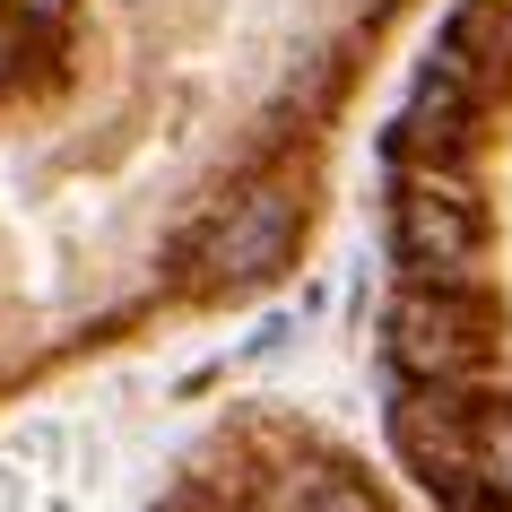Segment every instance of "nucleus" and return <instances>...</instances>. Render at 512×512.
Listing matches in <instances>:
<instances>
[{"label": "nucleus", "mask_w": 512, "mask_h": 512, "mask_svg": "<svg viewBox=\"0 0 512 512\" xmlns=\"http://www.w3.org/2000/svg\"><path fill=\"white\" fill-rule=\"evenodd\" d=\"M391 252L417 287H469L486 261V209L452 165H408L391 183Z\"/></svg>", "instance_id": "1"}, {"label": "nucleus", "mask_w": 512, "mask_h": 512, "mask_svg": "<svg viewBox=\"0 0 512 512\" xmlns=\"http://www.w3.org/2000/svg\"><path fill=\"white\" fill-rule=\"evenodd\" d=\"M391 365H400L417 391H460L469 374H486V356H495V304L478 287H408L391 304Z\"/></svg>", "instance_id": "2"}, {"label": "nucleus", "mask_w": 512, "mask_h": 512, "mask_svg": "<svg viewBox=\"0 0 512 512\" xmlns=\"http://www.w3.org/2000/svg\"><path fill=\"white\" fill-rule=\"evenodd\" d=\"M296 235H304V191L287 174H261L252 191H235L217 209L209 243H200V278L209 287H270L296 261Z\"/></svg>", "instance_id": "3"}, {"label": "nucleus", "mask_w": 512, "mask_h": 512, "mask_svg": "<svg viewBox=\"0 0 512 512\" xmlns=\"http://www.w3.org/2000/svg\"><path fill=\"white\" fill-rule=\"evenodd\" d=\"M478 486V512H512V408H469L460 495Z\"/></svg>", "instance_id": "4"}, {"label": "nucleus", "mask_w": 512, "mask_h": 512, "mask_svg": "<svg viewBox=\"0 0 512 512\" xmlns=\"http://www.w3.org/2000/svg\"><path fill=\"white\" fill-rule=\"evenodd\" d=\"M287 512H382V495L365 478H339V469H304L287 486Z\"/></svg>", "instance_id": "5"}, {"label": "nucleus", "mask_w": 512, "mask_h": 512, "mask_svg": "<svg viewBox=\"0 0 512 512\" xmlns=\"http://www.w3.org/2000/svg\"><path fill=\"white\" fill-rule=\"evenodd\" d=\"M9 61H18V44H9V27H0V70H9Z\"/></svg>", "instance_id": "6"}, {"label": "nucleus", "mask_w": 512, "mask_h": 512, "mask_svg": "<svg viewBox=\"0 0 512 512\" xmlns=\"http://www.w3.org/2000/svg\"><path fill=\"white\" fill-rule=\"evenodd\" d=\"M44 9H53V0H44Z\"/></svg>", "instance_id": "7"}]
</instances>
